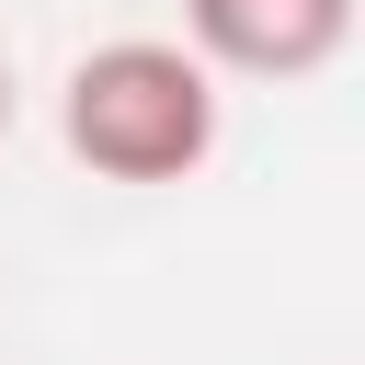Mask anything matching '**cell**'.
I'll use <instances>...</instances> for the list:
<instances>
[{"mask_svg":"<svg viewBox=\"0 0 365 365\" xmlns=\"http://www.w3.org/2000/svg\"><path fill=\"white\" fill-rule=\"evenodd\" d=\"M57 137L103 182H194L217 160V80L171 34H114V46H91L68 68Z\"/></svg>","mask_w":365,"mask_h":365,"instance_id":"obj_1","label":"cell"},{"mask_svg":"<svg viewBox=\"0 0 365 365\" xmlns=\"http://www.w3.org/2000/svg\"><path fill=\"white\" fill-rule=\"evenodd\" d=\"M354 46V0H182V57L205 80H319Z\"/></svg>","mask_w":365,"mask_h":365,"instance_id":"obj_2","label":"cell"},{"mask_svg":"<svg viewBox=\"0 0 365 365\" xmlns=\"http://www.w3.org/2000/svg\"><path fill=\"white\" fill-rule=\"evenodd\" d=\"M0 137H11V68H0Z\"/></svg>","mask_w":365,"mask_h":365,"instance_id":"obj_3","label":"cell"}]
</instances>
